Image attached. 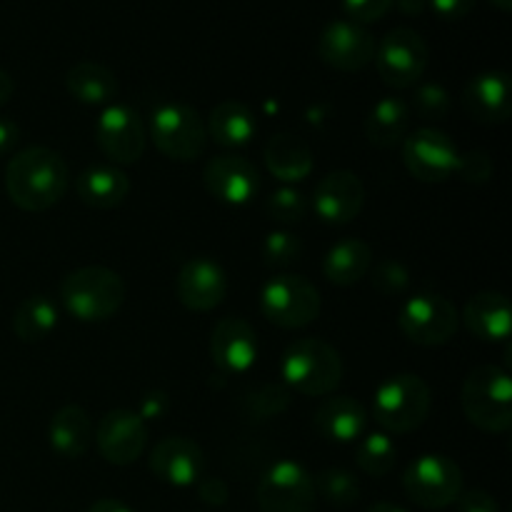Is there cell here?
Segmentation results:
<instances>
[{
    "label": "cell",
    "instance_id": "6da1fadb",
    "mask_svg": "<svg viewBox=\"0 0 512 512\" xmlns=\"http://www.w3.org/2000/svg\"><path fill=\"white\" fill-rule=\"evenodd\" d=\"M70 188V170L60 153L28 148L13 155L5 168V193L25 213H43L58 205Z\"/></svg>",
    "mask_w": 512,
    "mask_h": 512
},
{
    "label": "cell",
    "instance_id": "7a4b0ae2",
    "mask_svg": "<svg viewBox=\"0 0 512 512\" xmlns=\"http://www.w3.org/2000/svg\"><path fill=\"white\" fill-rule=\"evenodd\" d=\"M60 300L80 323H103L123 308L125 280L103 265L78 268L60 283Z\"/></svg>",
    "mask_w": 512,
    "mask_h": 512
},
{
    "label": "cell",
    "instance_id": "3957f363",
    "mask_svg": "<svg viewBox=\"0 0 512 512\" xmlns=\"http://www.w3.org/2000/svg\"><path fill=\"white\" fill-rule=\"evenodd\" d=\"M343 358L330 343L318 338H300L288 345L280 363L285 385L300 395L323 398L343 383Z\"/></svg>",
    "mask_w": 512,
    "mask_h": 512
},
{
    "label": "cell",
    "instance_id": "277c9868",
    "mask_svg": "<svg viewBox=\"0 0 512 512\" xmlns=\"http://www.w3.org/2000/svg\"><path fill=\"white\" fill-rule=\"evenodd\" d=\"M463 413L483 433H508L512 428V383L508 370L480 365L465 378L460 393Z\"/></svg>",
    "mask_w": 512,
    "mask_h": 512
},
{
    "label": "cell",
    "instance_id": "5b68a950",
    "mask_svg": "<svg viewBox=\"0 0 512 512\" xmlns=\"http://www.w3.org/2000/svg\"><path fill=\"white\" fill-rule=\"evenodd\" d=\"M433 395L418 375L400 373L383 380L373 395V418L388 435H405L428 420Z\"/></svg>",
    "mask_w": 512,
    "mask_h": 512
},
{
    "label": "cell",
    "instance_id": "8992f818",
    "mask_svg": "<svg viewBox=\"0 0 512 512\" xmlns=\"http://www.w3.org/2000/svg\"><path fill=\"white\" fill-rule=\"evenodd\" d=\"M150 138L170 160L193 163L205 153L208 130L195 108L185 103H160L150 113Z\"/></svg>",
    "mask_w": 512,
    "mask_h": 512
},
{
    "label": "cell",
    "instance_id": "52a82bcc",
    "mask_svg": "<svg viewBox=\"0 0 512 512\" xmlns=\"http://www.w3.org/2000/svg\"><path fill=\"white\" fill-rule=\"evenodd\" d=\"M323 298L303 275H275L260 290V310L283 330H300L318 320Z\"/></svg>",
    "mask_w": 512,
    "mask_h": 512
},
{
    "label": "cell",
    "instance_id": "ba28073f",
    "mask_svg": "<svg viewBox=\"0 0 512 512\" xmlns=\"http://www.w3.org/2000/svg\"><path fill=\"white\" fill-rule=\"evenodd\" d=\"M403 488L405 495L420 508L443 510L463 493V470L448 455H420L405 470Z\"/></svg>",
    "mask_w": 512,
    "mask_h": 512
},
{
    "label": "cell",
    "instance_id": "9c48e42d",
    "mask_svg": "<svg viewBox=\"0 0 512 512\" xmlns=\"http://www.w3.org/2000/svg\"><path fill=\"white\" fill-rule=\"evenodd\" d=\"M398 325L408 340L423 348L450 343L458 333V308L438 293H420L400 308Z\"/></svg>",
    "mask_w": 512,
    "mask_h": 512
},
{
    "label": "cell",
    "instance_id": "30bf717a",
    "mask_svg": "<svg viewBox=\"0 0 512 512\" xmlns=\"http://www.w3.org/2000/svg\"><path fill=\"white\" fill-rule=\"evenodd\" d=\"M430 50L423 35L413 28H395L375 50V65L385 85L395 90L413 88L425 75Z\"/></svg>",
    "mask_w": 512,
    "mask_h": 512
},
{
    "label": "cell",
    "instance_id": "8fae6325",
    "mask_svg": "<svg viewBox=\"0 0 512 512\" xmlns=\"http://www.w3.org/2000/svg\"><path fill=\"white\" fill-rule=\"evenodd\" d=\"M315 500V480L295 460L270 465L258 485L260 512H313Z\"/></svg>",
    "mask_w": 512,
    "mask_h": 512
},
{
    "label": "cell",
    "instance_id": "7c38bea8",
    "mask_svg": "<svg viewBox=\"0 0 512 512\" xmlns=\"http://www.w3.org/2000/svg\"><path fill=\"white\" fill-rule=\"evenodd\" d=\"M145 125L135 108L125 103L105 105L95 123V143L113 165H133L145 153Z\"/></svg>",
    "mask_w": 512,
    "mask_h": 512
},
{
    "label": "cell",
    "instance_id": "4fadbf2b",
    "mask_svg": "<svg viewBox=\"0 0 512 512\" xmlns=\"http://www.w3.org/2000/svg\"><path fill=\"white\" fill-rule=\"evenodd\" d=\"M405 168L420 183H445L458 170V145L435 128H420L403 140Z\"/></svg>",
    "mask_w": 512,
    "mask_h": 512
},
{
    "label": "cell",
    "instance_id": "5bb4252c",
    "mask_svg": "<svg viewBox=\"0 0 512 512\" xmlns=\"http://www.w3.org/2000/svg\"><path fill=\"white\" fill-rule=\"evenodd\" d=\"M378 40L365 25L353 20H333L318 38V55L325 65L343 73H358L375 60Z\"/></svg>",
    "mask_w": 512,
    "mask_h": 512
},
{
    "label": "cell",
    "instance_id": "9a60e30c",
    "mask_svg": "<svg viewBox=\"0 0 512 512\" xmlns=\"http://www.w3.org/2000/svg\"><path fill=\"white\" fill-rule=\"evenodd\" d=\"M100 455L113 465H133L148 445V425L133 410H110L93 435Z\"/></svg>",
    "mask_w": 512,
    "mask_h": 512
},
{
    "label": "cell",
    "instance_id": "2e32d148",
    "mask_svg": "<svg viewBox=\"0 0 512 512\" xmlns=\"http://www.w3.org/2000/svg\"><path fill=\"white\" fill-rule=\"evenodd\" d=\"M365 205V185L350 170H335L318 180L313 190V210L323 223L348 225Z\"/></svg>",
    "mask_w": 512,
    "mask_h": 512
},
{
    "label": "cell",
    "instance_id": "e0dca14e",
    "mask_svg": "<svg viewBox=\"0 0 512 512\" xmlns=\"http://www.w3.org/2000/svg\"><path fill=\"white\" fill-rule=\"evenodd\" d=\"M150 470L158 480L173 488H193L203 478L205 455L195 440L185 435H170L155 443L150 453Z\"/></svg>",
    "mask_w": 512,
    "mask_h": 512
},
{
    "label": "cell",
    "instance_id": "ac0fdd59",
    "mask_svg": "<svg viewBox=\"0 0 512 512\" xmlns=\"http://www.w3.org/2000/svg\"><path fill=\"white\" fill-rule=\"evenodd\" d=\"M178 300L193 313H210L228 295V275L215 260L193 258L180 268L175 278Z\"/></svg>",
    "mask_w": 512,
    "mask_h": 512
},
{
    "label": "cell",
    "instance_id": "d6986e66",
    "mask_svg": "<svg viewBox=\"0 0 512 512\" xmlns=\"http://www.w3.org/2000/svg\"><path fill=\"white\" fill-rule=\"evenodd\" d=\"M210 355L225 375H243L258 360V338L248 320L223 318L210 335Z\"/></svg>",
    "mask_w": 512,
    "mask_h": 512
},
{
    "label": "cell",
    "instance_id": "ffe728a7",
    "mask_svg": "<svg viewBox=\"0 0 512 512\" xmlns=\"http://www.w3.org/2000/svg\"><path fill=\"white\" fill-rule=\"evenodd\" d=\"M203 180L208 193L228 205L250 203L260 188L258 168L240 155H215L205 165Z\"/></svg>",
    "mask_w": 512,
    "mask_h": 512
},
{
    "label": "cell",
    "instance_id": "44dd1931",
    "mask_svg": "<svg viewBox=\"0 0 512 512\" xmlns=\"http://www.w3.org/2000/svg\"><path fill=\"white\" fill-rule=\"evenodd\" d=\"M463 105L465 113H468L475 123H505L512 113L508 73H503V70H488V73L475 75V78L465 85Z\"/></svg>",
    "mask_w": 512,
    "mask_h": 512
},
{
    "label": "cell",
    "instance_id": "7402d4cb",
    "mask_svg": "<svg viewBox=\"0 0 512 512\" xmlns=\"http://www.w3.org/2000/svg\"><path fill=\"white\" fill-rule=\"evenodd\" d=\"M460 320L475 338L485 340V343H508L512 330V310L503 293L485 290V293L473 295L465 305Z\"/></svg>",
    "mask_w": 512,
    "mask_h": 512
},
{
    "label": "cell",
    "instance_id": "603a6c76",
    "mask_svg": "<svg viewBox=\"0 0 512 512\" xmlns=\"http://www.w3.org/2000/svg\"><path fill=\"white\" fill-rule=\"evenodd\" d=\"M75 193L88 208L113 210L128 200L130 178L113 163L90 165L75 180Z\"/></svg>",
    "mask_w": 512,
    "mask_h": 512
},
{
    "label": "cell",
    "instance_id": "cb8c5ba5",
    "mask_svg": "<svg viewBox=\"0 0 512 512\" xmlns=\"http://www.w3.org/2000/svg\"><path fill=\"white\" fill-rule=\"evenodd\" d=\"M368 428V410L350 395H333L315 413V430L333 443H355Z\"/></svg>",
    "mask_w": 512,
    "mask_h": 512
},
{
    "label": "cell",
    "instance_id": "d4e9b609",
    "mask_svg": "<svg viewBox=\"0 0 512 512\" xmlns=\"http://www.w3.org/2000/svg\"><path fill=\"white\" fill-rule=\"evenodd\" d=\"M93 420L85 413L80 405H65L58 413L50 418L48 425V440L50 448L60 455V458L78 460L88 453L93 445Z\"/></svg>",
    "mask_w": 512,
    "mask_h": 512
},
{
    "label": "cell",
    "instance_id": "484cf974",
    "mask_svg": "<svg viewBox=\"0 0 512 512\" xmlns=\"http://www.w3.org/2000/svg\"><path fill=\"white\" fill-rule=\"evenodd\" d=\"M265 165L273 178L283 180V183H300L315 168L313 150L298 135L278 133L265 145Z\"/></svg>",
    "mask_w": 512,
    "mask_h": 512
},
{
    "label": "cell",
    "instance_id": "4316f807",
    "mask_svg": "<svg viewBox=\"0 0 512 512\" xmlns=\"http://www.w3.org/2000/svg\"><path fill=\"white\" fill-rule=\"evenodd\" d=\"M65 90L83 105H110L118 95V78L105 65L83 60L65 73Z\"/></svg>",
    "mask_w": 512,
    "mask_h": 512
},
{
    "label": "cell",
    "instance_id": "83f0119b",
    "mask_svg": "<svg viewBox=\"0 0 512 512\" xmlns=\"http://www.w3.org/2000/svg\"><path fill=\"white\" fill-rule=\"evenodd\" d=\"M373 268V248L365 240H340L328 250L323 260L325 278L333 285L348 288V285L360 283Z\"/></svg>",
    "mask_w": 512,
    "mask_h": 512
},
{
    "label": "cell",
    "instance_id": "f1b7e54d",
    "mask_svg": "<svg viewBox=\"0 0 512 512\" xmlns=\"http://www.w3.org/2000/svg\"><path fill=\"white\" fill-rule=\"evenodd\" d=\"M410 105L400 98H380L365 120L368 140L380 150L395 148L408 138Z\"/></svg>",
    "mask_w": 512,
    "mask_h": 512
},
{
    "label": "cell",
    "instance_id": "f546056e",
    "mask_svg": "<svg viewBox=\"0 0 512 512\" xmlns=\"http://www.w3.org/2000/svg\"><path fill=\"white\" fill-rule=\"evenodd\" d=\"M205 130L223 148H243L255 135V115L238 100H223L213 108Z\"/></svg>",
    "mask_w": 512,
    "mask_h": 512
},
{
    "label": "cell",
    "instance_id": "4dcf8cb0",
    "mask_svg": "<svg viewBox=\"0 0 512 512\" xmlns=\"http://www.w3.org/2000/svg\"><path fill=\"white\" fill-rule=\"evenodd\" d=\"M58 328V308L48 295H30L15 308L13 333L23 343H40Z\"/></svg>",
    "mask_w": 512,
    "mask_h": 512
},
{
    "label": "cell",
    "instance_id": "1f68e13d",
    "mask_svg": "<svg viewBox=\"0 0 512 512\" xmlns=\"http://www.w3.org/2000/svg\"><path fill=\"white\" fill-rule=\"evenodd\" d=\"M395 458H398V448L383 430L365 433L358 445V453H355L358 468L370 478H385L395 468Z\"/></svg>",
    "mask_w": 512,
    "mask_h": 512
},
{
    "label": "cell",
    "instance_id": "d6a6232c",
    "mask_svg": "<svg viewBox=\"0 0 512 512\" xmlns=\"http://www.w3.org/2000/svg\"><path fill=\"white\" fill-rule=\"evenodd\" d=\"M315 493L323 495L335 508H350L360 500V483L343 468H328L315 478Z\"/></svg>",
    "mask_w": 512,
    "mask_h": 512
},
{
    "label": "cell",
    "instance_id": "836d02e7",
    "mask_svg": "<svg viewBox=\"0 0 512 512\" xmlns=\"http://www.w3.org/2000/svg\"><path fill=\"white\" fill-rule=\"evenodd\" d=\"M303 253V243L290 230H273L263 240V258L270 268H288Z\"/></svg>",
    "mask_w": 512,
    "mask_h": 512
},
{
    "label": "cell",
    "instance_id": "e575fe53",
    "mask_svg": "<svg viewBox=\"0 0 512 512\" xmlns=\"http://www.w3.org/2000/svg\"><path fill=\"white\" fill-rule=\"evenodd\" d=\"M268 213L270 218L283 225L300 223L308 213V198L293 185H283L268 198Z\"/></svg>",
    "mask_w": 512,
    "mask_h": 512
},
{
    "label": "cell",
    "instance_id": "d590c367",
    "mask_svg": "<svg viewBox=\"0 0 512 512\" xmlns=\"http://www.w3.org/2000/svg\"><path fill=\"white\" fill-rule=\"evenodd\" d=\"M290 405V393L283 385H263V388L253 390L248 398L250 413L258 420L275 418V415L285 413Z\"/></svg>",
    "mask_w": 512,
    "mask_h": 512
},
{
    "label": "cell",
    "instance_id": "8d00e7d4",
    "mask_svg": "<svg viewBox=\"0 0 512 512\" xmlns=\"http://www.w3.org/2000/svg\"><path fill=\"white\" fill-rule=\"evenodd\" d=\"M415 113L423 120H443L450 108V95L443 85L438 83H425L415 90L413 98Z\"/></svg>",
    "mask_w": 512,
    "mask_h": 512
},
{
    "label": "cell",
    "instance_id": "74e56055",
    "mask_svg": "<svg viewBox=\"0 0 512 512\" xmlns=\"http://www.w3.org/2000/svg\"><path fill=\"white\" fill-rule=\"evenodd\" d=\"M373 288L378 290L380 295H398L408 288L410 275L405 270L403 263L398 260H380L373 268V278H370Z\"/></svg>",
    "mask_w": 512,
    "mask_h": 512
},
{
    "label": "cell",
    "instance_id": "f35d334b",
    "mask_svg": "<svg viewBox=\"0 0 512 512\" xmlns=\"http://www.w3.org/2000/svg\"><path fill=\"white\" fill-rule=\"evenodd\" d=\"M455 175H458L460 180H465V183L483 185L488 183L490 175H493V163H490L488 153H483V150H470V153L460 155Z\"/></svg>",
    "mask_w": 512,
    "mask_h": 512
},
{
    "label": "cell",
    "instance_id": "ab89813d",
    "mask_svg": "<svg viewBox=\"0 0 512 512\" xmlns=\"http://www.w3.org/2000/svg\"><path fill=\"white\" fill-rule=\"evenodd\" d=\"M393 3L395 0H343V10L348 20L365 25L383 18L393 8Z\"/></svg>",
    "mask_w": 512,
    "mask_h": 512
},
{
    "label": "cell",
    "instance_id": "60d3db41",
    "mask_svg": "<svg viewBox=\"0 0 512 512\" xmlns=\"http://www.w3.org/2000/svg\"><path fill=\"white\" fill-rule=\"evenodd\" d=\"M170 410V398L163 393V390H150V393H145L143 398H140L138 403V418L143 420V423H148V420H160L165 413Z\"/></svg>",
    "mask_w": 512,
    "mask_h": 512
},
{
    "label": "cell",
    "instance_id": "b9f144b4",
    "mask_svg": "<svg viewBox=\"0 0 512 512\" xmlns=\"http://www.w3.org/2000/svg\"><path fill=\"white\" fill-rule=\"evenodd\" d=\"M455 503H458V512H500L493 495L485 493V490L480 488L460 493V498L455 500Z\"/></svg>",
    "mask_w": 512,
    "mask_h": 512
},
{
    "label": "cell",
    "instance_id": "7bdbcfd3",
    "mask_svg": "<svg viewBox=\"0 0 512 512\" xmlns=\"http://www.w3.org/2000/svg\"><path fill=\"white\" fill-rule=\"evenodd\" d=\"M198 495L205 505H213V508H223L228 503V485L220 478H200L198 480Z\"/></svg>",
    "mask_w": 512,
    "mask_h": 512
},
{
    "label": "cell",
    "instance_id": "ee69618b",
    "mask_svg": "<svg viewBox=\"0 0 512 512\" xmlns=\"http://www.w3.org/2000/svg\"><path fill=\"white\" fill-rule=\"evenodd\" d=\"M428 3L445 20H460L475 8V0H428Z\"/></svg>",
    "mask_w": 512,
    "mask_h": 512
},
{
    "label": "cell",
    "instance_id": "f6af8a7d",
    "mask_svg": "<svg viewBox=\"0 0 512 512\" xmlns=\"http://www.w3.org/2000/svg\"><path fill=\"white\" fill-rule=\"evenodd\" d=\"M18 140H20L18 125L8 118H0V158H3V155H8L10 150L18 145Z\"/></svg>",
    "mask_w": 512,
    "mask_h": 512
},
{
    "label": "cell",
    "instance_id": "bcb514c9",
    "mask_svg": "<svg viewBox=\"0 0 512 512\" xmlns=\"http://www.w3.org/2000/svg\"><path fill=\"white\" fill-rule=\"evenodd\" d=\"M88 512H135V510L128 508V505H125V503H120V500L103 498V500H98V503L90 505Z\"/></svg>",
    "mask_w": 512,
    "mask_h": 512
},
{
    "label": "cell",
    "instance_id": "7dc6e473",
    "mask_svg": "<svg viewBox=\"0 0 512 512\" xmlns=\"http://www.w3.org/2000/svg\"><path fill=\"white\" fill-rule=\"evenodd\" d=\"M13 90H15L13 78L0 68V105H5L10 98H13Z\"/></svg>",
    "mask_w": 512,
    "mask_h": 512
},
{
    "label": "cell",
    "instance_id": "c3c4849f",
    "mask_svg": "<svg viewBox=\"0 0 512 512\" xmlns=\"http://www.w3.org/2000/svg\"><path fill=\"white\" fill-rule=\"evenodd\" d=\"M400 8V13L405 15H420L425 10V5H428V0H395Z\"/></svg>",
    "mask_w": 512,
    "mask_h": 512
},
{
    "label": "cell",
    "instance_id": "681fc988",
    "mask_svg": "<svg viewBox=\"0 0 512 512\" xmlns=\"http://www.w3.org/2000/svg\"><path fill=\"white\" fill-rule=\"evenodd\" d=\"M368 512H408V510L400 508V505H395V503H375V505H370Z\"/></svg>",
    "mask_w": 512,
    "mask_h": 512
},
{
    "label": "cell",
    "instance_id": "f907efd6",
    "mask_svg": "<svg viewBox=\"0 0 512 512\" xmlns=\"http://www.w3.org/2000/svg\"><path fill=\"white\" fill-rule=\"evenodd\" d=\"M490 3H493L495 8H500V10H510L512 8V0H490Z\"/></svg>",
    "mask_w": 512,
    "mask_h": 512
}]
</instances>
